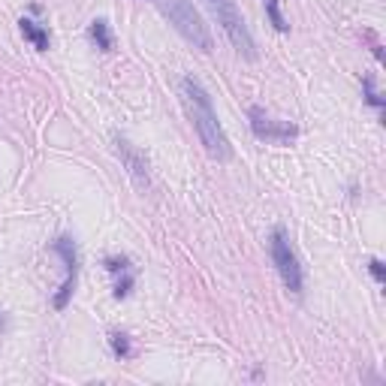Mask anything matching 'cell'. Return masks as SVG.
<instances>
[{"label": "cell", "instance_id": "cell-6", "mask_svg": "<svg viewBox=\"0 0 386 386\" xmlns=\"http://www.w3.org/2000/svg\"><path fill=\"white\" fill-rule=\"evenodd\" d=\"M248 118H251V130H254L256 139H268V142H287V139L293 136V127L290 124H278L275 118H268L260 106H254L248 112Z\"/></svg>", "mask_w": 386, "mask_h": 386}, {"label": "cell", "instance_id": "cell-5", "mask_svg": "<svg viewBox=\"0 0 386 386\" xmlns=\"http://www.w3.org/2000/svg\"><path fill=\"white\" fill-rule=\"evenodd\" d=\"M51 251H55L61 260H63V266H67V278H63L61 290L55 293V308H58V311H63V308H67V302H70V296H73L75 272H79V254H75V241L67 239V236L58 239L55 244H51Z\"/></svg>", "mask_w": 386, "mask_h": 386}, {"label": "cell", "instance_id": "cell-1", "mask_svg": "<svg viewBox=\"0 0 386 386\" xmlns=\"http://www.w3.org/2000/svg\"><path fill=\"white\" fill-rule=\"evenodd\" d=\"M182 100H184V109L193 121V130L199 133V142L205 145V151H209V157L221 160V163L233 160V145H229L224 127H221V121H217L212 97L202 88V82L193 79V75L182 79Z\"/></svg>", "mask_w": 386, "mask_h": 386}, {"label": "cell", "instance_id": "cell-12", "mask_svg": "<svg viewBox=\"0 0 386 386\" xmlns=\"http://www.w3.org/2000/svg\"><path fill=\"white\" fill-rule=\"evenodd\" d=\"M112 350L118 353V356H130V341H127V335L115 332V335H112Z\"/></svg>", "mask_w": 386, "mask_h": 386}, {"label": "cell", "instance_id": "cell-11", "mask_svg": "<svg viewBox=\"0 0 386 386\" xmlns=\"http://www.w3.org/2000/svg\"><path fill=\"white\" fill-rule=\"evenodd\" d=\"M266 12H268V19H272L275 31H281V33H284V31H287V19L281 16V6H278V0H266Z\"/></svg>", "mask_w": 386, "mask_h": 386}, {"label": "cell", "instance_id": "cell-4", "mask_svg": "<svg viewBox=\"0 0 386 386\" xmlns=\"http://www.w3.org/2000/svg\"><path fill=\"white\" fill-rule=\"evenodd\" d=\"M272 263L278 268L281 281H284V287L299 296L302 293V266H299L296 251L290 248V239H287L284 229H275L272 233Z\"/></svg>", "mask_w": 386, "mask_h": 386}, {"label": "cell", "instance_id": "cell-3", "mask_svg": "<svg viewBox=\"0 0 386 386\" xmlns=\"http://www.w3.org/2000/svg\"><path fill=\"white\" fill-rule=\"evenodd\" d=\"M205 6L214 16V21L224 28L226 40L233 43V48L244 61H256V46H254V36L248 31V24H244L241 12L236 6V0H205Z\"/></svg>", "mask_w": 386, "mask_h": 386}, {"label": "cell", "instance_id": "cell-8", "mask_svg": "<svg viewBox=\"0 0 386 386\" xmlns=\"http://www.w3.org/2000/svg\"><path fill=\"white\" fill-rule=\"evenodd\" d=\"M106 268L115 275V299H127L133 290V272H130V263L127 256H109Z\"/></svg>", "mask_w": 386, "mask_h": 386}, {"label": "cell", "instance_id": "cell-9", "mask_svg": "<svg viewBox=\"0 0 386 386\" xmlns=\"http://www.w3.org/2000/svg\"><path fill=\"white\" fill-rule=\"evenodd\" d=\"M19 28H21V33L28 36V40H31L36 48H40V51H48V31H43L40 24H33L31 19H21Z\"/></svg>", "mask_w": 386, "mask_h": 386}, {"label": "cell", "instance_id": "cell-10", "mask_svg": "<svg viewBox=\"0 0 386 386\" xmlns=\"http://www.w3.org/2000/svg\"><path fill=\"white\" fill-rule=\"evenodd\" d=\"M91 40H94V46L100 48V51H112V33H109V24L103 21V19H97V21H91Z\"/></svg>", "mask_w": 386, "mask_h": 386}, {"label": "cell", "instance_id": "cell-14", "mask_svg": "<svg viewBox=\"0 0 386 386\" xmlns=\"http://www.w3.org/2000/svg\"><path fill=\"white\" fill-rule=\"evenodd\" d=\"M368 266H371V275H375L377 284H383V278H386V275H383V263H380V260H371Z\"/></svg>", "mask_w": 386, "mask_h": 386}, {"label": "cell", "instance_id": "cell-7", "mask_svg": "<svg viewBox=\"0 0 386 386\" xmlns=\"http://www.w3.org/2000/svg\"><path fill=\"white\" fill-rule=\"evenodd\" d=\"M115 145H118V154H121V160L127 166V172H130V178H133V184L139 190H145L148 187V163H145V157L127 142V139H115Z\"/></svg>", "mask_w": 386, "mask_h": 386}, {"label": "cell", "instance_id": "cell-2", "mask_svg": "<svg viewBox=\"0 0 386 386\" xmlns=\"http://www.w3.org/2000/svg\"><path fill=\"white\" fill-rule=\"evenodd\" d=\"M157 6L169 24L184 36L190 46H197L199 51H212V33H209V24L202 21V16L197 12V6L190 0H157Z\"/></svg>", "mask_w": 386, "mask_h": 386}, {"label": "cell", "instance_id": "cell-13", "mask_svg": "<svg viewBox=\"0 0 386 386\" xmlns=\"http://www.w3.org/2000/svg\"><path fill=\"white\" fill-rule=\"evenodd\" d=\"M365 94H368V103H371V106H383V100L377 97V91H375V82H371V79H365Z\"/></svg>", "mask_w": 386, "mask_h": 386}]
</instances>
